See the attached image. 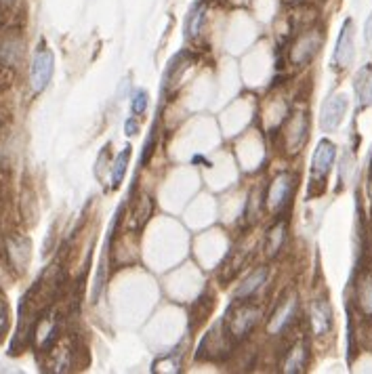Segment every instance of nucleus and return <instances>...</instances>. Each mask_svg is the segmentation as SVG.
<instances>
[{"mask_svg":"<svg viewBox=\"0 0 372 374\" xmlns=\"http://www.w3.org/2000/svg\"><path fill=\"white\" fill-rule=\"evenodd\" d=\"M261 322V307L250 303V301H233V305L227 309L221 326L225 337L229 339V343H240L246 337H250V333L257 328V324Z\"/></svg>","mask_w":372,"mask_h":374,"instance_id":"1","label":"nucleus"},{"mask_svg":"<svg viewBox=\"0 0 372 374\" xmlns=\"http://www.w3.org/2000/svg\"><path fill=\"white\" fill-rule=\"evenodd\" d=\"M322 42H324V36H322V32L316 30V27H314V30H307V32H303V34H299L297 40L293 42V46L288 49V59H290V63L297 65V67H303V65L312 63L314 57L320 53Z\"/></svg>","mask_w":372,"mask_h":374,"instance_id":"2","label":"nucleus"},{"mask_svg":"<svg viewBox=\"0 0 372 374\" xmlns=\"http://www.w3.org/2000/svg\"><path fill=\"white\" fill-rule=\"evenodd\" d=\"M337 160V146L331 139H320L312 156V183L326 186V179Z\"/></svg>","mask_w":372,"mask_h":374,"instance_id":"3","label":"nucleus"},{"mask_svg":"<svg viewBox=\"0 0 372 374\" xmlns=\"http://www.w3.org/2000/svg\"><path fill=\"white\" fill-rule=\"evenodd\" d=\"M53 70H55V57H53L51 49L40 44L34 53L32 70H30V84H32L34 93H42L49 86V82L53 78Z\"/></svg>","mask_w":372,"mask_h":374,"instance_id":"4","label":"nucleus"},{"mask_svg":"<svg viewBox=\"0 0 372 374\" xmlns=\"http://www.w3.org/2000/svg\"><path fill=\"white\" fill-rule=\"evenodd\" d=\"M295 191V175L293 173H280L269 187H267V195H265V208L271 214L282 212Z\"/></svg>","mask_w":372,"mask_h":374,"instance_id":"5","label":"nucleus"},{"mask_svg":"<svg viewBox=\"0 0 372 374\" xmlns=\"http://www.w3.org/2000/svg\"><path fill=\"white\" fill-rule=\"evenodd\" d=\"M356 57V32H354V19H345L337 38V46L333 53V65L335 70L343 72L354 63Z\"/></svg>","mask_w":372,"mask_h":374,"instance_id":"6","label":"nucleus"},{"mask_svg":"<svg viewBox=\"0 0 372 374\" xmlns=\"http://www.w3.org/2000/svg\"><path fill=\"white\" fill-rule=\"evenodd\" d=\"M297 314H299V295L293 292V295L284 297V301H280V305L271 314V318L267 322V333L271 337L282 335L297 320Z\"/></svg>","mask_w":372,"mask_h":374,"instance_id":"7","label":"nucleus"},{"mask_svg":"<svg viewBox=\"0 0 372 374\" xmlns=\"http://www.w3.org/2000/svg\"><path fill=\"white\" fill-rule=\"evenodd\" d=\"M347 108H349L347 95L337 93V95L328 97V101L322 105V112H320V127H322V131L324 133H335L341 127V122H343V118L347 114Z\"/></svg>","mask_w":372,"mask_h":374,"instance_id":"8","label":"nucleus"},{"mask_svg":"<svg viewBox=\"0 0 372 374\" xmlns=\"http://www.w3.org/2000/svg\"><path fill=\"white\" fill-rule=\"evenodd\" d=\"M335 324L333 307L326 299H314L309 307V326L314 337H326Z\"/></svg>","mask_w":372,"mask_h":374,"instance_id":"9","label":"nucleus"},{"mask_svg":"<svg viewBox=\"0 0 372 374\" xmlns=\"http://www.w3.org/2000/svg\"><path fill=\"white\" fill-rule=\"evenodd\" d=\"M307 133H309V118L307 114H295L284 131V146L288 154H297L301 152V148L307 141Z\"/></svg>","mask_w":372,"mask_h":374,"instance_id":"10","label":"nucleus"},{"mask_svg":"<svg viewBox=\"0 0 372 374\" xmlns=\"http://www.w3.org/2000/svg\"><path fill=\"white\" fill-rule=\"evenodd\" d=\"M267 276H269V269L265 267V265H261V267H257V269H252L236 288H233V292H231V299L233 301H250L263 286H265V282H267Z\"/></svg>","mask_w":372,"mask_h":374,"instance_id":"11","label":"nucleus"},{"mask_svg":"<svg viewBox=\"0 0 372 374\" xmlns=\"http://www.w3.org/2000/svg\"><path fill=\"white\" fill-rule=\"evenodd\" d=\"M191 65H193V55H191V53H187V51L177 53V55L169 61V65H167V70H165L162 86H165L167 91L177 89V86L181 84V80H184V74H186Z\"/></svg>","mask_w":372,"mask_h":374,"instance_id":"12","label":"nucleus"},{"mask_svg":"<svg viewBox=\"0 0 372 374\" xmlns=\"http://www.w3.org/2000/svg\"><path fill=\"white\" fill-rule=\"evenodd\" d=\"M309 362V347L305 341H297L288 352H286V358L280 366V370L286 374H297L303 373L305 366Z\"/></svg>","mask_w":372,"mask_h":374,"instance_id":"13","label":"nucleus"},{"mask_svg":"<svg viewBox=\"0 0 372 374\" xmlns=\"http://www.w3.org/2000/svg\"><path fill=\"white\" fill-rule=\"evenodd\" d=\"M354 91H356V99L360 110L371 108L372 105V63H366L358 70L356 78H354Z\"/></svg>","mask_w":372,"mask_h":374,"instance_id":"14","label":"nucleus"},{"mask_svg":"<svg viewBox=\"0 0 372 374\" xmlns=\"http://www.w3.org/2000/svg\"><path fill=\"white\" fill-rule=\"evenodd\" d=\"M356 305L364 318L372 320V271H364L356 282Z\"/></svg>","mask_w":372,"mask_h":374,"instance_id":"15","label":"nucleus"},{"mask_svg":"<svg viewBox=\"0 0 372 374\" xmlns=\"http://www.w3.org/2000/svg\"><path fill=\"white\" fill-rule=\"evenodd\" d=\"M286 236H288V223L286 221H276L269 227V231L265 233V244H263L265 254L269 259H274V257L280 254V250H282V246L286 242Z\"/></svg>","mask_w":372,"mask_h":374,"instance_id":"16","label":"nucleus"},{"mask_svg":"<svg viewBox=\"0 0 372 374\" xmlns=\"http://www.w3.org/2000/svg\"><path fill=\"white\" fill-rule=\"evenodd\" d=\"M206 23V4L204 2H195L186 17V40H195Z\"/></svg>","mask_w":372,"mask_h":374,"instance_id":"17","label":"nucleus"},{"mask_svg":"<svg viewBox=\"0 0 372 374\" xmlns=\"http://www.w3.org/2000/svg\"><path fill=\"white\" fill-rule=\"evenodd\" d=\"M129 160H131V148H124L112 162V187H120L124 175H127V169H129Z\"/></svg>","mask_w":372,"mask_h":374,"instance_id":"18","label":"nucleus"},{"mask_svg":"<svg viewBox=\"0 0 372 374\" xmlns=\"http://www.w3.org/2000/svg\"><path fill=\"white\" fill-rule=\"evenodd\" d=\"M21 57V42L17 38H6L0 44V61L8 67H13Z\"/></svg>","mask_w":372,"mask_h":374,"instance_id":"19","label":"nucleus"},{"mask_svg":"<svg viewBox=\"0 0 372 374\" xmlns=\"http://www.w3.org/2000/svg\"><path fill=\"white\" fill-rule=\"evenodd\" d=\"M148 103H150L148 93L139 89V91L131 97V112H133V116H135V118L143 116V114L148 112Z\"/></svg>","mask_w":372,"mask_h":374,"instance_id":"20","label":"nucleus"},{"mask_svg":"<svg viewBox=\"0 0 372 374\" xmlns=\"http://www.w3.org/2000/svg\"><path fill=\"white\" fill-rule=\"evenodd\" d=\"M6 326H8V309H6V303L0 299V339L6 333Z\"/></svg>","mask_w":372,"mask_h":374,"instance_id":"21","label":"nucleus"},{"mask_svg":"<svg viewBox=\"0 0 372 374\" xmlns=\"http://www.w3.org/2000/svg\"><path fill=\"white\" fill-rule=\"evenodd\" d=\"M137 131H139V124L135 120H129L127 122V135H135Z\"/></svg>","mask_w":372,"mask_h":374,"instance_id":"22","label":"nucleus"},{"mask_svg":"<svg viewBox=\"0 0 372 374\" xmlns=\"http://www.w3.org/2000/svg\"><path fill=\"white\" fill-rule=\"evenodd\" d=\"M366 40H368V42L372 40V15L368 17V23H366Z\"/></svg>","mask_w":372,"mask_h":374,"instance_id":"23","label":"nucleus"},{"mask_svg":"<svg viewBox=\"0 0 372 374\" xmlns=\"http://www.w3.org/2000/svg\"><path fill=\"white\" fill-rule=\"evenodd\" d=\"M15 2H17V0H0V6H2V8H11Z\"/></svg>","mask_w":372,"mask_h":374,"instance_id":"24","label":"nucleus"},{"mask_svg":"<svg viewBox=\"0 0 372 374\" xmlns=\"http://www.w3.org/2000/svg\"><path fill=\"white\" fill-rule=\"evenodd\" d=\"M368 195H371V204H372V173H371V179H368Z\"/></svg>","mask_w":372,"mask_h":374,"instance_id":"25","label":"nucleus"}]
</instances>
